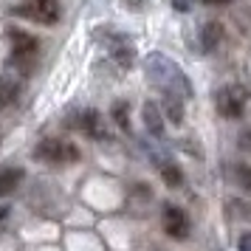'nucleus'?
Here are the masks:
<instances>
[{
    "label": "nucleus",
    "mask_w": 251,
    "mask_h": 251,
    "mask_svg": "<svg viewBox=\"0 0 251 251\" xmlns=\"http://www.w3.org/2000/svg\"><path fill=\"white\" fill-rule=\"evenodd\" d=\"M246 91L237 88V85H231V88H223V91L217 93V110L220 116H226V119H240L243 110H246Z\"/></svg>",
    "instance_id": "4"
},
{
    "label": "nucleus",
    "mask_w": 251,
    "mask_h": 251,
    "mask_svg": "<svg viewBox=\"0 0 251 251\" xmlns=\"http://www.w3.org/2000/svg\"><path fill=\"white\" fill-rule=\"evenodd\" d=\"M141 116H144V127H147L150 136H164V110H161L155 102H144L141 107Z\"/></svg>",
    "instance_id": "7"
},
{
    "label": "nucleus",
    "mask_w": 251,
    "mask_h": 251,
    "mask_svg": "<svg viewBox=\"0 0 251 251\" xmlns=\"http://www.w3.org/2000/svg\"><path fill=\"white\" fill-rule=\"evenodd\" d=\"M164 110H167V119H170L172 125H181L183 122V99L167 96V99H164Z\"/></svg>",
    "instance_id": "12"
},
{
    "label": "nucleus",
    "mask_w": 251,
    "mask_h": 251,
    "mask_svg": "<svg viewBox=\"0 0 251 251\" xmlns=\"http://www.w3.org/2000/svg\"><path fill=\"white\" fill-rule=\"evenodd\" d=\"M14 96H17V85L9 79H0V107L3 104H12Z\"/></svg>",
    "instance_id": "14"
},
{
    "label": "nucleus",
    "mask_w": 251,
    "mask_h": 251,
    "mask_svg": "<svg viewBox=\"0 0 251 251\" xmlns=\"http://www.w3.org/2000/svg\"><path fill=\"white\" fill-rule=\"evenodd\" d=\"M12 46H14V54L17 57H34L37 54V40L25 31H12Z\"/></svg>",
    "instance_id": "10"
},
{
    "label": "nucleus",
    "mask_w": 251,
    "mask_h": 251,
    "mask_svg": "<svg viewBox=\"0 0 251 251\" xmlns=\"http://www.w3.org/2000/svg\"><path fill=\"white\" fill-rule=\"evenodd\" d=\"M34 158H43L48 164H74L79 161V147L62 138H43L34 147Z\"/></svg>",
    "instance_id": "2"
},
{
    "label": "nucleus",
    "mask_w": 251,
    "mask_h": 251,
    "mask_svg": "<svg viewBox=\"0 0 251 251\" xmlns=\"http://www.w3.org/2000/svg\"><path fill=\"white\" fill-rule=\"evenodd\" d=\"M122 3H125V9H130V12H138V9L147 6V0H122Z\"/></svg>",
    "instance_id": "18"
},
{
    "label": "nucleus",
    "mask_w": 251,
    "mask_h": 251,
    "mask_svg": "<svg viewBox=\"0 0 251 251\" xmlns=\"http://www.w3.org/2000/svg\"><path fill=\"white\" fill-rule=\"evenodd\" d=\"M228 206H231V209H237V212H234L237 217L251 220V203H243V201H237V198H234V201H228Z\"/></svg>",
    "instance_id": "16"
},
{
    "label": "nucleus",
    "mask_w": 251,
    "mask_h": 251,
    "mask_svg": "<svg viewBox=\"0 0 251 251\" xmlns=\"http://www.w3.org/2000/svg\"><path fill=\"white\" fill-rule=\"evenodd\" d=\"M237 249L240 251H251V231H246V234L237 240Z\"/></svg>",
    "instance_id": "19"
},
{
    "label": "nucleus",
    "mask_w": 251,
    "mask_h": 251,
    "mask_svg": "<svg viewBox=\"0 0 251 251\" xmlns=\"http://www.w3.org/2000/svg\"><path fill=\"white\" fill-rule=\"evenodd\" d=\"M102 40H107V48H110V57L119 62V68H130V62H133V54H136V48L133 43L127 40L125 34H99Z\"/></svg>",
    "instance_id": "5"
},
{
    "label": "nucleus",
    "mask_w": 251,
    "mask_h": 251,
    "mask_svg": "<svg viewBox=\"0 0 251 251\" xmlns=\"http://www.w3.org/2000/svg\"><path fill=\"white\" fill-rule=\"evenodd\" d=\"M161 226H164V231H167V237L186 240L189 237V231H192V220H189V215L183 212L181 206L167 203L164 206V212H161Z\"/></svg>",
    "instance_id": "3"
},
{
    "label": "nucleus",
    "mask_w": 251,
    "mask_h": 251,
    "mask_svg": "<svg viewBox=\"0 0 251 251\" xmlns=\"http://www.w3.org/2000/svg\"><path fill=\"white\" fill-rule=\"evenodd\" d=\"M76 127H79L85 136L96 138V141L107 138V133H104V119H102L99 110H82V113L76 116Z\"/></svg>",
    "instance_id": "6"
},
{
    "label": "nucleus",
    "mask_w": 251,
    "mask_h": 251,
    "mask_svg": "<svg viewBox=\"0 0 251 251\" xmlns=\"http://www.w3.org/2000/svg\"><path fill=\"white\" fill-rule=\"evenodd\" d=\"M144 74L147 79L158 88L164 96H178V99H192V82L170 57L152 51L144 57Z\"/></svg>",
    "instance_id": "1"
},
{
    "label": "nucleus",
    "mask_w": 251,
    "mask_h": 251,
    "mask_svg": "<svg viewBox=\"0 0 251 251\" xmlns=\"http://www.w3.org/2000/svg\"><path fill=\"white\" fill-rule=\"evenodd\" d=\"M161 181L170 189H178V186H183V170L178 164H172V161H164L161 164Z\"/></svg>",
    "instance_id": "11"
},
{
    "label": "nucleus",
    "mask_w": 251,
    "mask_h": 251,
    "mask_svg": "<svg viewBox=\"0 0 251 251\" xmlns=\"http://www.w3.org/2000/svg\"><path fill=\"white\" fill-rule=\"evenodd\" d=\"M110 119H113L125 133H130V107H127V102H116L113 110H110Z\"/></svg>",
    "instance_id": "13"
},
{
    "label": "nucleus",
    "mask_w": 251,
    "mask_h": 251,
    "mask_svg": "<svg viewBox=\"0 0 251 251\" xmlns=\"http://www.w3.org/2000/svg\"><path fill=\"white\" fill-rule=\"evenodd\" d=\"M234 178H237V183L251 195V164H240L237 170H234Z\"/></svg>",
    "instance_id": "15"
},
{
    "label": "nucleus",
    "mask_w": 251,
    "mask_h": 251,
    "mask_svg": "<svg viewBox=\"0 0 251 251\" xmlns=\"http://www.w3.org/2000/svg\"><path fill=\"white\" fill-rule=\"evenodd\" d=\"M203 3H209V6H223V3H231V0H203Z\"/></svg>",
    "instance_id": "20"
},
{
    "label": "nucleus",
    "mask_w": 251,
    "mask_h": 251,
    "mask_svg": "<svg viewBox=\"0 0 251 251\" xmlns=\"http://www.w3.org/2000/svg\"><path fill=\"white\" fill-rule=\"evenodd\" d=\"M220 43H223V25L217 23V20H209L201 28V48H203L206 54H212Z\"/></svg>",
    "instance_id": "8"
},
{
    "label": "nucleus",
    "mask_w": 251,
    "mask_h": 251,
    "mask_svg": "<svg viewBox=\"0 0 251 251\" xmlns=\"http://www.w3.org/2000/svg\"><path fill=\"white\" fill-rule=\"evenodd\" d=\"M195 6V0H172V9L175 12H189Z\"/></svg>",
    "instance_id": "17"
},
{
    "label": "nucleus",
    "mask_w": 251,
    "mask_h": 251,
    "mask_svg": "<svg viewBox=\"0 0 251 251\" xmlns=\"http://www.w3.org/2000/svg\"><path fill=\"white\" fill-rule=\"evenodd\" d=\"M25 172L20 167H3L0 170V198H6V195H12L20 183H23Z\"/></svg>",
    "instance_id": "9"
}]
</instances>
